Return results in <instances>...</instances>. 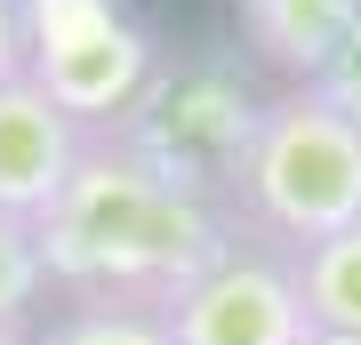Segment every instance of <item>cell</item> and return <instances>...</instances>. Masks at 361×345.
I'll return each mask as SVG.
<instances>
[{
    "label": "cell",
    "mask_w": 361,
    "mask_h": 345,
    "mask_svg": "<svg viewBox=\"0 0 361 345\" xmlns=\"http://www.w3.org/2000/svg\"><path fill=\"white\" fill-rule=\"evenodd\" d=\"M305 345H361V337H322V329H305Z\"/></svg>",
    "instance_id": "obj_13"
},
{
    "label": "cell",
    "mask_w": 361,
    "mask_h": 345,
    "mask_svg": "<svg viewBox=\"0 0 361 345\" xmlns=\"http://www.w3.org/2000/svg\"><path fill=\"white\" fill-rule=\"evenodd\" d=\"M89 153V128L56 113L32 73L0 80V217H40Z\"/></svg>",
    "instance_id": "obj_6"
},
{
    "label": "cell",
    "mask_w": 361,
    "mask_h": 345,
    "mask_svg": "<svg viewBox=\"0 0 361 345\" xmlns=\"http://www.w3.org/2000/svg\"><path fill=\"white\" fill-rule=\"evenodd\" d=\"M313 97H329L337 113H345V121L361 128V25L345 32V49H337V56L322 64V80H313Z\"/></svg>",
    "instance_id": "obj_11"
},
{
    "label": "cell",
    "mask_w": 361,
    "mask_h": 345,
    "mask_svg": "<svg viewBox=\"0 0 361 345\" xmlns=\"http://www.w3.org/2000/svg\"><path fill=\"white\" fill-rule=\"evenodd\" d=\"M241 49L281 73V89H313L322 64L345 49V32L361 25L353 0H233Z\"/></svg>",
    "instance_id": "obj_7"
},
{
    "label": "cell",
    "mask_w": 361,
    "mask_h": 345,
    "mask_svg": "<svg viewBox=\"0 0 361 345\" xmlns=\"http://www.w3.org/2000/svg\"><path fill=\"white\" fill-rule=\"evenodd\" d=\"M297 257V297H305V321L322 337H361V225L337 233V241L289 249Z\"/></svg>",
    "instance_id": "obj_8"
},
{
    "label": "cell",
    "mask_w": 361,
    "mask_h": 345,
    "mask_svg": "<svg viewBox=\"0 0 361 345\" xmlns=\"http://www.w3.org/2000/svg\"><path fill=\"white\" fill-rule=\"evenodd\" d=\"M353 8H361V0H353Z\"/></svg>",
    "instance_id": "obj_15"
},
{
    "label": "cell",
    "mask_w": 361,
    "mask_h": 345,
    "mask_svg": "<svg viewBox=\"0 0 361 345\" xmlns=\"http://www.w3.org/2000/svg\"><path fill=\"white\" fill-rule=\"evenodd\" d=\"M265 104L273 97L233 56H193V64H177V73H153V89L104 128V137L129 145V153L153 169V177H169L177 193L225 201V193H241V169H249V145H257V128H265Z\"/></svg>",
    "instance_id": "obj_3"
},
{
    "label": "cell",
    "mask_w": 361,
    "mask_h": 345,
    "mask_svg": "<svg viewBox=\"0 0 361 345\" xmlns=\"http://www.w3.org/2000/svg\"><path fill=\"white\" fill-rule=\"evenodd\" d=\"M32 345H177V337L145 305H65Z\"/></svg>",
    "instance_id": "obj_9"
},
{
    "label": "cell",
    "mask_w": 361,
    "mask_h": 345,
    "mask_svg": "<svg viewBox=\"0 0 361 345\" xmlns=\"http://www.w3.org/2000/svg\"><path fill=\"white\" fill-rule=\"evenodd\" d=\"M16 16H25V73L89 137L113 128L161 73V49L129 0H16Z\"/></svg>",
    "instance_id": "obj_4"
},
{
    "label": "cell",
    "mask_w": 361,
    "mask_h": 345,
    "mask_svg": "<svg viewBox=\"0 0 361 345\" xmlns=\"http://www.w3.org/2000/svg\"><path fill=\"white\" fill-rule=\"evenodd\" d=\"M249 233L273 249H313L361 225V128L313 89H273L241 169Z\"/></svg>",
    "instance_id": "obj_2"
},
{
    "label": "cell",
    "mask_w": 361,
    "mask_h": 345,
    "mask_svg": "<svg viewBox=\"0 0 361 345\" xmlns=\"http://www.w3.org/2000/svg\"><path fill=\"white\" fill-rule=\"evenodd\" d=\"M0 345H32V337H25V329H0Z\"/></svg>",
    "instance_id": "obj_14"
},
{
    "label": "cell",
    "mask_w": 361,
    "mask_h": 345,
    "mask_svg": "<svg viewBox=\"0 0 361 345\" xmlns=\"http://www.w3.org/2000/svg\"><path fill=\"white\" fill-rule=\"evenodd\" d=\"M25 73V16H16V0H0V80Z\"/></svg>",
    "instance_id": "obj_12"
},
{
    "label": "cell",
    "mask_w": 361,
    "mask_h": 345,
    "mask_svg": "<svg viewBox=\"0 0 361 345\" xmlns=\"http://www.w3.org/2000/svg\"><path fill=\"white\" fill-rule=\"evenodd\" d=\"M32 233L49 289H65V305H145V313H169L241 241L217 201L177 193L104 128L89 137L65 193L32 217Z\"/></svg>",
    "instance_id": "obj_1"
},
{
    "label": "cell",
    "mask_w": 361,
    "mask_h": 345,
    "mask_svg": "<svg viewBox=\"0 0 361 345\" xmlns=\"http://www.w3.org/2000/svg\"><path fill=\"white\" fill-rule=\"evenodd\" d=\"M177 345H305V297H297V257L273 241H233L177 305L161 313Z\"/></svg>",
    "instance_id": "obj_5"
},
{
    "label": "cell",
    "mask_w": 361,
    "mask_h": 345,
    "mask_svg": "<svg viewBox=\"0 0 361 345\" xmlns=\"http://www.w3.org/2000/svg\"><path fill=\"white\" fill-rule=\"evenodd\" d=\"M40 297H49V265L32 217H0V329H25Z\"/></svg>",
    "instance_id": "obj_10"
}]
</instances>
